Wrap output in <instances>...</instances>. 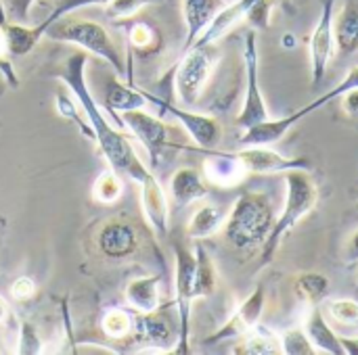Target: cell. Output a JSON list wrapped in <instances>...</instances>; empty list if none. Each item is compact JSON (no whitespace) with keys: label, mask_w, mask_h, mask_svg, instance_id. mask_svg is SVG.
Segmentation results:
<instances>
[{"label":"cell","mask_w":358,"mask_h":355,"mask_svg":"<svg viewBox=\"0 0 358 355\" xmlns=\"http://www.w3.org/2000/svg\"><path fill=\"white\" fill-rule=\"evenodd\" d=\"M304 331L313 343V347L317 349V354H331V355H346V349L340 341V337L334 333V328L327 324L323 312L319 305H313L308 316H306V324Z\"/></svg>","instance_id":"cell-20"},{"label":"cell","mask_w":358,"mask_h":355,"mask_svg":"<svg viewBox=\"0 0 358 355\" xmlns=\"http://www.w3.org/2000/svg\"><path fill=\"white\" fill-rule=\"evenodd\" d=\"M2 29V40H4V48L10 54L23 56L27 52H31V48L40 42V38L44 36V31L40 29V25L36 27H25L23 23H8L2 21L0 23Z\"/></svg>","instance_id":"cell-26"},{"label":"cell","mask_w":358,"mask_h":355,"mask_svg":"<svg viewBox=\"0 0 358 355\" xmlns=\"http://www.w3.org/2000/svg\"><path fill=\"white\" fill-rule=\"evenodd\" d=\"M122 121H124V126H128L132 130V134L138 138V142L147 149V153L151 157V165L153 167L159 165L162 155L170 146V132L172 130L159 117L149 115L143 109L124 111Z\"/></svg>","instance_id":"cell-10"},{"label":"cell","mask_w":358,"mask_h":355,"mask_svg":"<svg viewBox=\"0 0 358 355\" xmlns=\"http://www.w3.org/2000/svg\"><path fill=\"white\" fill-rule=\"evenodd\" d=\"M124 297L136 314H149L159 308V276L130 280Z\"/></svg>","instance_id":"cell-25"},{"label":"cell","mask_w":358,"mask_h":355,"mask_svg":"<svg viewBox=\"0 0 358 355\" xmlns=\"http://www.w3.org/2000/svg\"><path fill=\"white\" fill-rule=\"evenodd\" d=\"M46 38L57 40V42H67V44H76L101 59H105L117 73L126 71V63L122 59V52L115 44V40L111 38V33L96 21H88V19H57L52 21L46 31Z\"/></svg>","instance_id":"cell-4"},{"label":"cell","mask_w":358,"mask_h":355,"mask_svg":"<svg viewBox=\"0 0 358 355\" xmlns=\"http://www.w3.org/2000/svg\"><path fill=\"white\" fill-rule=\"evenodd\" d=\"M248 174H285L289 169H308L313 163L304 157H285L266 146H245L235 153Z\"/></svg>","instance_id":"cell-15"},{"label":"cell","mask_w":358,"mask_h":355,"mask_svg":"<svg viewBox=\"0 0 358 355\" xmlns=\"http://www.w3.org/2000/svg\"><path fill=\"white\" fill-rule=\"evenodd\" d=\"M313 111H317V109H315L313 103H308L306 107H302L300 111H296V113H292L287 117H279V119H271L268 117V119H264V121L243 130V134L239 136V144L241 146H271V144L283 140L285 134L292 128H296Z\"/></svg>","instance_id":"cell-16"},{"label":"cell","mask_w":358,"mask_h":355,"mask_svg":"<svg viewBox=\"0 0 358 355\" xmlns=\"http://www.w3.org/2000/svg\"><path fill=\"white\" fill-rule=\"evenodd\" d=\"M210 188L206 184V178L195 167H180L174 172L170 180V195L176 205H189L203 197H208Z\"/></svg>","instance_id":"cell-22"},{"label":"cell","mask_w":358,"mask_h":355,"mask_svg":"<svg viewBox=\"0 0 358 355\" xmlns=\"http://www.w3.org/2000/svg\"><path fill=\"white\" fill-rule=\"evenodd\" d=\"M264 305H266V289L262 285H258L252 291V295L229 318V322L224 326H220L214 335H210L203 341V345H218V343H224V341H231V339H241L256 324H260V318L264 314Z\"/></svg>","instance_id":"cell-11"},{"label":"cell","mask_w":358,"mask_h":355,"mask_svg":"<svg viewBox=\"0 0 358 355\" xmlns=\"http://www.w3.org/2000/svg\"><path fill=\"white\" fill-rule=\"evenodd\" d=\"M126 174L134 182H138L141 205H143V213H145L149 226L157 234H168V230H170V205H168V197H166L162 184L157 182V178L138 161V157H134L128 163Z\"/></svg>","instance_id":"cell-7"},{"label":"cell","mask_w":358,"mask_h":355,"mask_svg":"<svg viewBox=\"0 0 358 355\" xmlns=\"http://www.w3.org/2000/svg\"><path fill=\"white\" fill-rule=\"evenodd\" d=\"M344 349H346V355H358V337L357 339H350V337H340Z\"/></svg>","instance_id":"cell-45"},{"label":"cell","mask_w":358,"mask_h":355,"mask_svg":"<svg viewBox=\"0 0 358 355\" xmlns=\"http://www.w3.org/2000/svg\"><path fill=\"white\" fill-rule=\"evenodd\" d=\"M222 6H224L222 0H182L185 23H187L182 54L193 48V44L199 40V36L206 31V27L212 23V19L218 15Z\"/></svg>","instance_id":"cell-18"},{"label":"cell","mask_w":358,"mask_h":355,"mask_svg":"<svg viewBox=\"0 0 358 355\" xmlns=\"http://www.w3.org/2000/svg\"><path fill=\"white\" fill-rule=\"evenodd\" d=\"M227 216L222 213V209L214 207V205H203L201 209H197L187 226V232L191 239H208L212 234H216L222 226H224Z\"/></svg>","instance_id":"cell-30"},{"label":"cell","mask_w":358,"mask_h":355,"mask_svg":"<svg viewBox=\"0 0 358 355\" xmlns=\"http://www.w3.org/2000/svg\"><path fill=\"white\" fill-rule=\"evenodd\" d=\"M122 25L126 29V38H128L130 52H136L138 56H151V54H155V52L162 50V46H164L162 31L151 21L130 17Z\"/></svg>","instance_id":"cell-21"},{"label":"cell","mask_w":358,"mask_h":355,"mask_svg":"<svg viewBox=\"0 0 358 355\" xmlns=\"http://www.w3.org/2000/svg\"><path fill=\"white\" fill-rule=\"evenodd\" d=\"M149 100H153L155 105H159V109L172 117H176L182 128L187 130V134L193 138V142L199 146V149H216L222 140V126L216 117L212 115H201V113H193V111H187V109H180L164 98H153L149 92L141 90Z\"/></svg>","instance_id":"cell-9"},{"label":"cell","mask_w":358,"mask_h":355,"mask_svg":"<svg viewBox=\"0 0 358 355\" xmlns=\"http://www.w3.org/2000/svg\"><path fill=\"white\" fill-rule=\"evenodd\" d=\"M122 190H124V182L120 178V172L109 167V169H105L103 174L96 176V180L92 184V199L96 203L109 205V203H115L122 197Z\"/></svg>","instance_id":"cell-31"},{"label":"cell","mask_w":358,"mask_h":355,"mask_svg":"<svg viewBox=\"0 0 358 355\" xmlns=\"http://www.w3.org/2000/svg\"><path fill=\"white\" fill-rule=\"evenodd\" d=\"M334 17H336V0H323L319 23L313 31V38L308 40L310 48V73H313V86H321L336 42H334Z\"/></svg>","instance_id":"cell-12"},{"label":"cell","mask_w":358,"mask_h":355,"mask_svg":"<svg viewBox=\"0 0 358 355\" xmlns=\"http://www.w3.org/2000/svg\"><path fill=\"white\" fill-rule=\"evenodd\" d=\"M285 44H296V40H292V36L287 33V36H285Z\"/></svg>","instance_id":"cell-47"},{"label":"cell","mask_w":358,"mask_h":355,"mask_svg":"<svg viewBox=\"0 0 358 355\" xmlns=\"http://www.w3.org/2000/svg\"><path fill=\"white\" fill-rule=\"evenodd\" d=\"M153 0H111L105 4V15L113 21H122V19H130L136 17L143 6H147Z\"/></svg>","instance_id":"cell-34"},{"label":"cell","mask_w":358,"mask_h":355,"mask_svg":"<svg viewBox=\"0 0 358 355\" xmlns=\"http://www.w3.org/2000/svg\"><path fill=\"white\" fill-rule=\"evenodd\" d=\"M57 107H59V113L65 117V119H71L73 123H78V128L82 130V134H86L90 140H94V130H92V126H90V121H88V117L84 119L78 111H76V107H73V103H71V98H67L65 94H57Z\"/></svg>","instance_id":"cell-38"},{"label":"cell","mask_w":358,"mask_h":355,"mask_svg":"<svg viewBox=\"0 0 358 355\" xmlns=\"http://www.w3.org/2000/svg\"><path fill=\"white\" fill-rule=\"evenodd\" d=\"M243 341L233 349L235 355H277L283 354L281 352V339L264 328V326H254L248 335L241 337Z\"/></svg>","instance_id":"cell-28"},{"label":"cell","mask_w":358,"mask_h":355,"mask_svg":"<svg viewBox=\"0 0 358 355\" xmlns=\"http://www.w3.org/2000/svg\"><path fill=\"white\" fill-rule=\"evenodd\" d=\"M256 0H237L229 6H222L218 10V15L212 19V23L206 27V31L199 36V40L193 44V46H201V44H212V42H218L235 23H239L241 19H245L250 6L254 4Z\"/></svg>","instance_id":"cell-24"},{"label":"cell","mask_w":358,"mask_h":355,"mask_svg":"<svg viewBox=\"0 0 358 355\" xmlns=\"http://www.w3.org/2000/svg\"><path fill=\"white\" fill-rule=\"evenodd\" d=\"M334 42L340 54L350 56L358 52V4L346 0L340 15L334 17Z\"/></svg>","instance_id":"cell-23"},{"label":"cell","mask_w":358,"mask_h":355,"mask_svg":"<svg viewBox=\"0 0 358 355\" xmlns=\"http://www.w3.org/2000/svg\"><path fill=\"white\" fill-rule=\"evenodd\" d=\"M17 354L21 355H36L42 354V341L40 335L36 331V326L27 320L21 322L19 328V345H17Z\"/></svg>","instance_id":"cell-37"},{"label":"cell","mask_w":358,"mask_h":355,"mask_svg":"<svg viewBox=\"0 0 358 355\" xmlns=\"http://www.w3.org/2000/svg\"><path fill=\"white\" fill-rule=\"evenodd\" d=\"M86 63H88V56L84 50L73 52L65 63V73L61 75V80L69 86V90L76 94L80 107L84 109V115L88 117V121L94 130V142L99 144V149L105 155V159L109 161V165L117 172H126L128 163L136 157L134 149L124 134H120L117 130H113L109 126V121L105 119V113L101 111L94 96L90 94L88 86H86V77H84Z\"/></svg>","instance_id":"cell-1"},{"label":"cell","mask_w":358,"mask_h":355,"mask_svg":"<svg viewBox=\"0 0 358 355\" xmlns=\"http://www.w3.org/2000/svg\"><path fill=\"white\" fill-rule=\"evenodd\" d=\"M271 8H273V0H256V2L250 6L245 19L252 23V27H256V29H266V27L271 25Z\"/></svg>","instance_id":"cell-39"},{"label":"cell","mask_w":358,"mask_h":355,"mask_svg":"<svg viewBox=\"0 0 358 355\" xmlns=\"http://www.w3.org/2000/svg\"><path fill=\"white\" fill-rule=\"evenodd\" d=\"M350 88H358V67H355V69L346 75V80H344L342 84H338L336 88H331L329 92H325V94H321L317 100H313L315 109H321L323 105L331 103L334 98H338L340 94H344V92H346V90H350Z\"/></svg>","instance_id":"cell-40"},{"label":"cell","mask_w":358,"mask_h":355,"mask_svg":"<svg viewBox=\"0 0 358 355\" xmlns=\"http://www.w3.org/2000/svg\"><path fill=\"white\" fill-rule=\"evenodd\" d=\"M218 285V274L214 259L206 251L203 245L195 247V280H193V297H212Z\"/></svg>","instance_id":"cell-29"},{"label":"cell","mask_w":358,"mask_h":355,"mask_svg":"<svg viewBox=\"0 0 358 355\" xmlns=\"http://www.w3.org/2000/svg\"><path fill=\"white\" fill-rule=\"evenodd\" d=\"M4 6V13L15 23H25L29 19V8L36 0H0Z\"/></svg>","instance_id":"cell-41"},{"label":"cell","mask_w":358,"mask_h":355,"mask_svg":"<svg viewBox=\"0 0 358 355\" xmlns=\"http://www.w3.org/2000/svg\"><path fill=\"white\" fill-rule=\"evenodd\" d=\"M147 105V96L134 88V84H122L115 75H109L103 88V107L115 117V113L143 109Z\"/></svg>","instance_id":"cell-19"},{"label":"cell","mask_w":358,"mask_h":355,"mask_svg":"<svg viewBox=\"0 0 358 355\" xmlns=\"http://www.w3.org/2000/svg\"><path fill=\"white\" fill-rule=\"evenodd\" d=\"M275 224L273 201L264 192H243L229 218L224 220V236L237 251H254L264 245Z\"/></svg>","instance_id":"cell-3"},{"label":"cell","mask_w":358,"mask_h":355,"mask_svg":"<svg viewBox=\"0 0 358 355\" xmlns=\"http://www.w3.org/2000/svg\"><path fill=\"white\" fill-rule=\"evenodd\" d=\"M8 318V303L0 297V324Z\"/></svg>","instance_id":"cell-46"},{"label":"cell","mask_w":358,"mask_h":355,"mask_svg":"<svg viewBox=\"0 0 358 355\" xmlns=\"http://www.w3.org/2000/svg\"><path fill=\"white\" fill-rule=\"evenodd\" d=\"M281 352L285 355H317L304 328H287L281 337Z\"/></svg>","instance_id":"cell-33"},{"label":"cell","mask_w":358,"mask_h":355,"mask_svg":"<svg viewBox=\"0 0 358 355\" xmlns=\"http://www.w3.org/2000/svg\"><path fill=\"white\" fill-rule=\"evenodd\" d=\"M285 180V205L281 216L275 220L271 234L260 247V268L268 266L277 255L281 241L289 230H294L306 216H310L319 203V188L308 174V169H289L283 174Z\"/></svg>","instance_id":"cell-2"},{"label":"cell","mask_w":358,"mask_h":355,"mask_svg":"<svg viewBox=\"0 0 358 355\" xmlns=\"http://www.w3.org/2000/svg\"><path fill=\"white\" fill-rule=\"evenodd\" d=\"M130 337L136 343L149 345L159 352H170L168 347H176L178 341V324L164 312L136 314L132 320Z\"/></svg>","instance_id":"cell-13"},{"label":"cell","mask_w":358,"mask_h":355,"mask_svg":"<svg viewBox=\"0 0 358 355\" xmlns=\"http://www.w3.org/2000/svg\"><path fill=\"white\" fill-rule=\"evenodd\" d=\"M10 295L17 299V301H27L36 295V282L29 278V276H21L13 282L10 287Z\"/></svg>","instance_id":"cell-42"},{"label":"cell","mask_w":358,"mask_h":355,"mask_svg":"<svg viewBox=\"0 0 358 355\" xmlns=\"http://www.w3.org/2000/svg\"><path fill=\"white\" fill-rule=\"evenodd\" d=\"M107 2H111V0H61L57 6H55V10L44 19V21H40L38 25H40V29L42 31H46V27L52 23V21H57V19H61V17H65V15H69V13H73V10H78V8H84V6H94V4H101V6H105Z\"/></svg>","instance_id":"cell-36"},{"label":"cell","mask_w":358,"mask_h":355,"mask_svg":"<svg viewBox=\"0 0 358 355\" xmlns=\"http://www.w3.org/2000/svg\"><path fill=\"white\" fill-rule=\"evenodd\" d=\"M220 59L216 42L193 46L182 54V61L174 69V84L180 100L187 107H195L210 82V75Z\"/></svg>","instance_id":"cell-5"},{"label":"cell","mask_w":358,"mask_h":355,"mask_svg":"<svg viewBox=\"0 0 358 355\" xmlns=\"http://www.w3.org/2000/svg\"><path fill=\"white\" fill-rule=\"evenodd\" d=\"M132 316L126 314L124 310H111L103 316L101 328L107 337L111 339H126L132 333Z\"/></svg>","instance_id":"cell-32"},{"label":"cell","mask_w":358,"mask_h":355,"mask_svg":"<svg viewBox=\"0 0 358 355\" xmlns=\"http://www.w3.org/2000/svg\"><path fill=\"white\" fill-rule=\"evenodd\" d=\"M243 63H245V80H248V90L243 98V109L237 115L235 123L241 130H248L264 119H268V107L260 90V75H258V44H256V31L250 29L245 33V44H243Z\"/></svg>","instance_id":"cell-8"},{"label":"cell","mask_w":358,"mask_h":355,"mask_svg":"<svg viewBox=\"0 0 358 355\" xmlns=\"http://www.w3.org/2000/svg\"><path fill=\"white\" fill-rule=\"evenodd\" d=\"M346 262H348V264H357L358 262V230L352 234V239L348 241V247H346Z\"/></svg>","instance_id":"cell-44"},{"label":"cell","mask_w":358,"mask_h":355,"mask_svg":"<svg viewBox=\"0 0 358 355\" xmlns=\"http://www.w3.org/2000/svg\"><path fill=\"white\" fill-rule=\"evenodd\" d=\"M176 257V312H178V341L174 354H189V326H191V303H193V280H195V253L182 247L180 243L174 245Z\"/></svg>","instance_id":"cell-6"},{"label":"cell","mask_w":358,"mask_h":355,"mask_svg":"<svg viewBox=\"0 0 358 355\" xmlns=\"http://www.w3.org/2000/svg\"><path fill=\"white\" fill-rule=\"evenodd\" d=\"M338 98H342V109L346 111V115L352 117V119H358V88L346 90Z\"/></svg>","instance_id":"cell-43"},{"label":"cell","mask_w":358,"mask_h":355,"mask_svg":"<svg viewBox=\"0 0 358 355\" xmlns=\"http://www.w3.org/2000/svg\"><path fill=\"white\" fill-rule=\"evenodd\" d=\"M197 151L206 155V163H203L206 182L231 188L241 184L243 178L248 176V169L239 163L235 153H224L216 149H197Z\"/></svg>","instance_id":"cell-17"},{"label":"cell","mask_w":358,"mask_h":355,"mask_svg":"<svg viewBox=\"0 0 358 355\" xmlns=\"http://www.w3.org/2000/svg\"><path fill=\"white\" fill-rule=\"evenodd\" d=\"M334 320L344 326H358V301L355 299H334L327 305Z\"/></svg>","instance_id":"cell-35"},{"label":"cell","mask_w":358,"mask_h":355,"mask_svg":"<svg viewBox=\"0 0 358 355\" xmlns=\"http://www.w3.org/2000/svg\"><path fill=\"white\" fill-rule=\"evenodd\" d=\"M96 249L107 259H126L138 249V232L136 226L126 218L109 220L101 226L96 234Z\"/></svg>","instance_id":"cell-14"},{"label":"cell","mask_w":358,"mask_h":355,"mask_svg":"<svg viewBox=\"0 0 358 355\" xmlns=\"http://www.w3.org/2000/svg\"><path fill=\"white\" fill-rule=\"evenodd\" d=\"M294 293L310 308L321 305L331 293V280L319 272H302L294 278Z\"/></svg>","instance_id":"cell-27"}]
</instances>
